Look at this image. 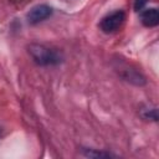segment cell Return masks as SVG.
<instances>
[{
  "label": "cell",
  "mask_w": 159,
  "mask_h": 159,
  "mask_svg": "<svg viewBox=\"0 0 159 159\" xmlns=\"http://www.w3.org/2000/svg\"><path fill=\"white\" fill-rule=\"evenodd\" d=\"M140 21L147 27H154L159 24V11L157 7H149L140 12Z\"/></svg>",
  "instance_id": "obj_4"
},
{
  "label": "cell",
  "mask_w": 159,
  "mask_h": 159,
  "mask_svg": "<svg viewBox=\"0 0 159 159\" xmlns=\"http://www.w3.org/2000/svg\"><path fill=\"white\" fill-rule=\"evenodd\" d=\"M147 2H148V0H135L134 1V9H135V11L143 10V7L147 5Z\"/></svg>",
  "instance_id": "obj_7"
},
{
  "label": "cell",
  "mask_w": 159,
  "mask_h": 159,
  "mask_svg": "<svg viewBox=\"0 0 159 159\" xmlns=\"http://www.w3.org/2000/svg\"><path fill=\"white\" fill-rule=\"evenodd\" d=\"M84 155L86 157H112V154H109V153H98V152H92V150H87L86 153H84Z\"/></svg>",
  "instance_id": "obj_6"
},
{
  "label": "cell",
  "mask_w": 159,
  "mask_h": 159,
  "mask_svg": "<svg viewBox=\"0 0 159 159\" xmlns=\"http://www.w3.org/2000/svg\"><path fill=\"white\" fill-rule=\"evenodd\" d=\"M143 117L145 119H153V120H157L158 119V114H157V109L155 108H152V109H145V114H143Z\"/></svg>",
  "instance_id": "obj_5"
},
{
  "label": "cell",
  "mask_w": 159,
  "mask_h": 159,
  "mask_svg": "<svg viewBox=\"0 0 159 159\" xmlns=\"http://www.w3.org/2000/svg\"><path fill=\"white\" fill-rule=\"evenodd\" d=\"M125 20V14L122 10H117L113 11L108 15H106L101 22H99V29L104 32V34H112L116 32L124 22Z\"/></svg>",
  "instance_id": "obj_2"
},
{
  "label": "cell",
  "mask_w": 159,
  "mask_h": 159,
  "mask_svg": "<svg viewBox=\"0 0 159 159\" xmlns=\"http://www.w3.org/2000/svg\"><path fill=\"white\" fill-rule=\"evenodd\" d=\"M52 15V7L46 5V4H40L34 6L29 14H27V20L30 24H39L43 20H46L47 17H50Z\"/></svg>",
  "instance_id": "obj_3"
},
{
  "label": "cell",
  "mask_w": 159,
  "mask_h": 159,
  "mask_svg": "<svg viewBox=\"0 0 159 159\" xmlns=\"http://www.w3.org/2000/svg\"><path fill=\"white\" fill-rule=\"evenodd\" d=\"M29 53L32 60L40 66H55L62 62L61 52L46 45L31 43L29 46Z\"/></svg>",
  "instance_id": "obj_1"
}]
</instances>
